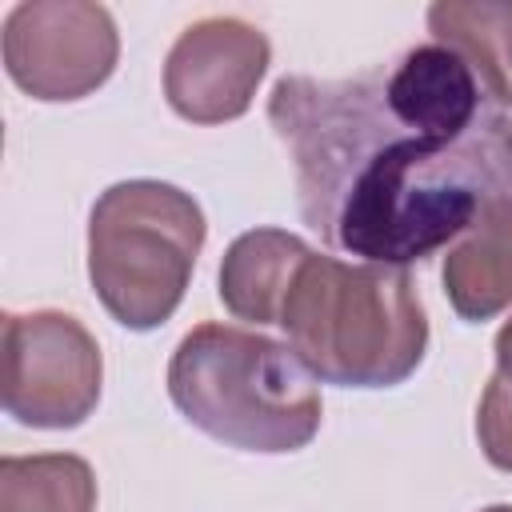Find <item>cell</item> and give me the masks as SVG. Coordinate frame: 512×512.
I'll return each mask as SVG.
<instances>
[{"label":"cell","instance_id":"cell-8","mask_svg":"<svg viewBox=\"0 0 512 512\" xmlns=\"http://www.w3.org/2000/svg\"><path fill=\"white\" fill-rule=\"evenodd\" d=\"M440 280L448 304L468 324H484L512 308V200H496L476 216L448 248Z\"/></svg>","mask_w":512,"mask_h":512},{"label":"cell","instance_id":"cell-5","mask_svg":"<svg viewBox=\"0 0 512 512\" xmlns=\"http://www.w3.org/2000/svg\"><path fill=\"white\" fill-rule=\"evenodd\" d=\"M96 336L68 312H4V412L24 428H80L100 404Z\"/></svg>","mask_w":512,"mask_h":512},{"label":"cell","instance_id":"cell-13","mask_svg":"<svg viewBox=\"0 0 512 512\" xmlns=\"http://www.w3.org/2000/svg\"><path fill=\"white\" fill-rule=\"evenodd\" d=\"M496 376L512 384V320H504V328L496 332Z\"/></svg>","mask_w":512,"mask_h":512},{"label":"cell","instance_id":"cell-6","mask_svg":"<svg viewBox=\"0 0 512 512\" xmlns=\"http://www.w3.org/2000/svg\"><path fill=\"white\" fill-rule=\"evenodd\" d=\"M4 68L20 92L44 104L92 96L120 60V32L92 0H24L4 16Z\"/></svg>","mask_w":512,"mask_h":512},{"label":"cell","instance_id":"cell-9","mask_svg":"<svg viewBox=\"0 0 512 512\" xmlns=\"http://www.w3.org/2000/svg\"><path fill=\"white\" fill-rule=\"evenodd\" d=\"M308 252L312 248L296 232H284V228L240 232L220 260V280H216L220 304L236 320H248L256 328L276 324L284 292Z\"/></svg>","mask_w":512,"mask_h":512},{"label":"cell","instance_id":"cell-4","mask_svg":"<svg viewBox=\"0 0 512 512\" xmlns=\"http://www.w3.org/2000/svg\"><path fill=\"white\" fill-rule=\"evenodd\" d=\"M208 224L192 192L120 180L88 212V280L108 316L132 332L160 328L184 300Z\"/></svg>","mask_w":512,"mask_h":512},{"label":"cell","instance_id":"cell-7","mask_svg":"<svg viewBox=\"0 0 512 512\" xmlns=\"http://www.w3.org/2000/svg\"><path fill=\"white\" fill-rule=\"evenodd\" d=\"M268 36L240 16H204L188 24L164 60L168 108L192 124H228L252 108L268 72Z\"/></svg>","mask_w":512,"mask_h":512},{"label":"cell","instance_id":"cell-11","mask_svg":"<svg viewBox=\"0 0 512 512\" xmlns=\"http://www.w3.org/2000/svg\"><path fill=\"white\" fill-rule=\"evenodd\" d=\"M0 512H96L92 464L72 452L4 456Z\"/></svg>","mask_w":512,"mask_h":512},{"label":"cell","instance_id":"cell-3","mask_svg":"<svg viewBox=\"0 0 512 512\" xmlns=\"http://www.w3.org/2000/svg\"><path fill=\"white\" fill-rule=\"evenodd\" d=\"M168 396L204 436L240 452H300L320 432V388L288 340L196 324L168 360Z\"/></svg>","mask_w":512,"mask_h":512},{"label":"cell","instance_id":"cell-10","mask_svg":"<svg viewBox=\"0 0 512 512\" xmlns=\"http://www.w3.org/2000/svg\"><path fill=\"white\" fill-rule=\"evenodd\" d=\"M432 44L456 52L488 100L512 108V4L508 0H436L428 8Z\"/></svg>","mask_w":512,"mask_h":512},{"label":"cell","instance_id":"cell-15","mask_svg":"<svg viewBox=\"0 0 512 512\" xmlns=\"http://www.w3.org/2000/svg\"><path fill=\"white\" fill-rule=\"evenodd\" d=\"M508 144H512V128H508Z\"/></svg>","mask_w":512,"mask_h":512},{"label":"cell","instance_id":"cell-14","mask_svg":"<svg viewBox=\"0 0 512 512\" xmlns=\"http://www.w3.org/2000/svg\"><path fill=\"white\" fill-rule=\"evenodd\" d=\"M480 512H512V504H492V508H480Z\"/></svg>","mask_w":512,"mask_h":512},{"label":"cell","instance_id":"cell-2","mask_svg":"<svg viewBox=\"0 0 512 512\" xmlns=\"http://www.w3.org/2000/svg\"><path fill=\"white\" fill-rule=\"evenodd\" d=\"M276 324L308 372L340 388H396L428 352V316L404 268L348 264L316 248L300 260Z\"/></svg>","mask_w":512,"mask_h":512},{"label":"cell","instance_id":"cell-1","mask_svg":"<svg viewBox=\"0 0 512 512\" xmlns=\"http://www.w3.org/2000/svg\"><path fill=\"white\" fill-rule=\"evenodd\" d=\"M268 124L304 224L364 264L404 268L452 248L488 204L512 200V120L440 44L348 80L280 76Z\"/></svg>","mask_w":512,"mask_h":512},{"label":"cell","instance_id":"cell-12","mask_svg":"<svg viewBox=\"0 0 512 512\" xmlns=\"http://www.w3.org/2000/svg\"><path fill=\"white\" fill-rule=\"evenodd\" d=\"M476 440L492 468L512 472V384L496 372L476 404Z\"/></svg>","mask_w":512,"mask_h":512}]
</instances>
